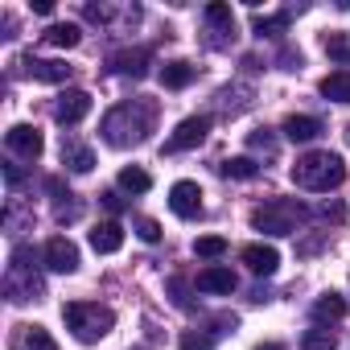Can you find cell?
I'll return each mask as SVG.
<instances>
[{
	"mask_svg": "<svg viewBox=\"0 0 350 350\" xmlns=\"http://www.w3.org/2000/svg\"><path fill=\"white\" fill-rule=\"evenodd\" d=\"M157 124V103L152 99H132V103H120L103 116V140L111 148H132L140 144Z\"/></svg>",
	"mask_w": 350,
	"mask_h": 350,
	"instance_id": "1",
	"label": "cell"
},
{
	"mask_svg": "<svg viewBox=\"0 0 350 350\" xmlns=\"http://www.w3.org/2000/svg\"><path fill=\"white\" fill-rule=\"evenodd\" d=\"M293 182L309 194H329L346 182V161L338 152H305L293 165Z\"/></svg>",
	"mask_w": 350,
	"mask_h": 350,
	"instance_id": "2",
	"label": "cell"
},
{
	"mask_svg": "<svg viewBox=\"0 0 350 350\" xmlns=\"http://www.w3.org/2000/svg\"><path fill=\"white\" fill-rule=\"evenodd\" d=\"M62 321H66V329H70L83 346H91V342H99V338L111 334L116 313H111L107 305H99V301H70V305L62 309Z\"/></svg>",
	"mask_w": 350,
	"mask_h": 350,
	"instance_id": "3",
	"label": "cell"
},
{
	"mask_svg": "<svg viewBox=\"0 0 350 350\" xmlns=\"http://www.w3.org/2000/svg\"><path fill=\"white\" fill-rule=\"evenodd\" d=\"M5 293H9L13 305L42 297V280H38V272H33V252H29V247H13V268H9Z\"/></svg>",
	"mask_w": 350,
	"mask_h": 350,
	"instance_id": "4",
	"label": "cell"
},
{
	"mask_svg": "<svg viewBox=\"0 0 350 350\" xmlns=\"http://www.w3.org/2000/svg\"><path fill=\"white\" fill-rule=\"evenodd\" d=\"M297 223H301V206L297 202H264L252 215V227L264 231V235H293Z\"/></svg>",
	"mask_w": 350,
	"mask_h": 350,
	"instance_id": "5",
	"label": "cell"
},
{
	"mask_svg": "<svg viewBox=\"0 0 350 350\" xmlns=\"http://www.w3.org/2000/svg\"><path fill=\"white\" fill-rule=\"evenodd\" d=\"M211 132V116H190L173 128V136L165 140V152H186V148H198Z\"/></svg>",
	"mask_w": 350,
	"mask_h": 350,
	"instance_id": "6",
	"label": "cell"
},
{
	"mask_svg": "<svg viewBox=\"0 0 350 350\" xmlns=\"http://www.w3.org/2000/svg\"><path fill=\"white\" fill-rule=\"evenodd\" d=\"M169 211L178 215V219H198L202 215V190H198V182H173Z\"/></svg>",
	"mask_w": 350,
	"mask_h": 350,
	"instance_id": "7",
	"label": "cell"
},
{
	"mask_svg": "<svg viewBox=\"0 0 350 350\" xmlns=\"http://www.w3.org/2000/svg\"><path fill=\"white\" fill-rule=\"evenodd\" d=\"M5 140H9V148H13L17 157H29V161H38L42 148H46V136H42L33 124H13V128L5 132Z\"/></svg>",
	"mask_w": 350,
	"mask_h": 350,
	"instance_id": "8",
	"label": "cell"
},
{
	"mask_svg": "<svg viewBox=\"0 0 350 350\" xmlns=\"http://www.w3.org/2000/svg\"><path fill=\"white\" fill-rule=\"evenodd\" d=\"M46 268H50V272L70 276V272L79 268V247H75L66 235H54V239L46 243Z\"/></svg>",
	"mask_w": 350,
	"mask_h": 350,
	"instance_id": "9",
	"label": "cell"
},
{
	"mask_svg": "<svg viewBox=\"0 0 350 350\" xmlns=\"http://www.w3.org/2000/svg\"><path fill=\"white\" fill-rule=\"evenodd\" d=\"M91 116V95L87 91H66V95H58V103H54V120L58 124H83Z\"/></svg>",
	"mask_w": 350,
	"mask_h": 350,
	"instance_id": "10",
	"label": "cell"
},
{
	"mask_svg": "<svg viewBox=\"0 0 350 350\" xmlns=\"http://www.w3.org/2000/svg\"><path fill=\"white\" fill-rule=\"evenodd\" d=\"M239 260H243L256 276H272V272L280 268V252H276L272 243H247V247L239 252Z\"/></svg>",
	"mask_w": 350,
	"mask_h": 350,
	"instance_id": "11",
	"label": "cell"
},
{
	"mask_svg": "<svg viewBox=\"0 0 350 350\" xmlns=\"http://www.w3.org/2000/svg\"><path fill=\"white\" fill-rule=\"evenodd\" d=\"M13 350H58V342L50 338L46 325H17V334H13Z\"/></svg>",
	"mask_w": 350,
	"mask_h": 350,
	"instance_id": "12",
	"label": "cell"
},
{
	"mask_svg": "<svg viewBox=\"0 0 350 350\" xmlns=\"http://www.w3.org/2000/svg\"><path fill=\"white\" fill-rule=\"evenodd\" d=\"M25 70H29V79H38V83H66V79H70V66L58 62V58H29Z\"/></svg>",
	"mask_w": 350,
	"mask_h": 350,
	"instance_id": "13",
	"label": "cell"
},
{
	"mask_svg": "<svg viewBox=\"0 0 350 350\" xmlns=\"http://www.w3.org/2000/svg\"><path fill=\"white\" fill-rule=\"evenodd\" d=\"M91 247H95L99 256H116V252L124 247V227H120V223H99V227H91Z\"/></svg>",
	"mask_w": 350,
	"mask_h": 350,
	"instance_id": "14",
	"label": "cell"
},
{
	"mask_svg": "<svg viewBox=\"0 0 350 350\" xmlns=\"http://www.w3.org/2000/svg\"><path fill=\"white\" fill-rule=\"evenodd\" d=\"M194 79H198V66H194V62H186V58L165 62V66H161V83H165L169 91H182V87H190Z\"/></svg>",
	"mask_w": 350,
	"mask_h": 350,
	"instance_id": "15",
	"label": "cell"
},
{
	"mask_svg": "<svg viewBox=\"0 0 350 350\" xmlns=\"http://www.w3.org/2000/svg\"><path fill=\"white\" fill-rule=\"evenodd\" d=\"M284 136H288L293 144H309V140L321 136V120H317V116H288V120H284Z\"/></svg>",
	"mask_w": 350,
	"mask_h": 350,
	"instance_id": "16",
	"label": "cell"
},
{
	"mask_svg": "<svg viewBox=\"0 0 350 350\" xmlns=\"http://www.w3.org/2000/svg\"><path fill=\"white\" fill-rule=\"evenodd\" d=\"M202 293H235V272L231 268H219V264H211V268H202L198 272V280H194Z\"/></svg>",
	"mask_w": 350,
	"mask_h": 350,
	"instance_id": "17",
	"label": "cell"
},
{
	"mask_svg": "<svg viewBox=\"0 0 350 350\" xmlns=\"http://www.w3.org/2000/svg\"><path fill=\"white\" fill-rule=\"evenodd\" d=\"M148 50H124V54H116L111 58V70L116 75H132V79H144L148 75Z\"/></svg>",
	"mask_w": 350,
	"mask_h": 350,
	"instance_id": "18",
	"label": "cell"
},
{
	"mask_svg": "<svg viewBox=\"0 0 350 350\" xmlns=\"http://www.w3.org/2000/svg\"><path fill=\"white\" fill-rule=\"evenodd\" d=\"M62 165H66L70 173H91L95 152H91L87 144H79V140H62Z\"/></svg>",
	"mask_w": 350,
	"mask_h": 350,
	"instance_id": "19",
	"label": "cell"
},
{
	"mask_svg": "<svg viewBox=\"0 0 350 350\" xmlns=\"http://www.w3.org/2000/svg\"><path fill=\"white\" fill-rule=\"evenodd\" d=\"M338 317H346V297L321 293V297L313 301V321H338Z\"/></svg>",
	"mask_w": 350,
	"mask_h": 350,
	"instance_id": "20",
	"label": "cell"
},
{
	"mask_svg": "<svg viewBox=\"0 0 350 350\" xmlns=\"http://www.w3.org/2000/svg\"><path fill=\"white\" fill-rule=\"evenodd\" d=\"M321 95L334 103H350V70H329L321 79Z\"/></svg>",
	"mask_w": 350,
	"mask_h": 350,
	"instance_id": "21",
	"label": "cell"
},
{
	"mask_svg": "<svg viewBox=\"0 0 350 350\" xmlns=\"http://www.w3.org/2000/svg\"><path fill=\"white\" fill-rule=\"evenodd\" d=\"M219 173H223V178H239V182H252L256 173H260V165H256L252 157H231V161H223V165H219Z\"/></svg>",
	"mask_w": 350,
	"mask_h": 350,
	"instance_id": "22",
	"label": "cell"
},
{
	"mask_svg": "<svg viewBox=\"0 0 350 350\" xmlns=\"http://www.w3.org/2000/svg\"><path fill=\"white\" fill-rule=\"evenodd\" d=\"M120 186L132 190V194H148V190H152V178H148L144 169H136V165H124V169H120Z\"/></svg>",
	"mask_w": 350,
	"mask_h": 350,
	"instance_id": "23",
	"label": "cell"
},
{
	"mask_svg": "<svg viewBox=\"0 0 350 350\" xmlns=\"http://www.w3.org/2000/svg\"><path fill=\"white\" fill-rule=\"evenodd\" d=\"M79 38H83V29H79V25H70V21H66V25H50V29H46V42H50V46H58V50L79 46Z\"/></svg>",
	"mask_w": 350,
	"mask_h": 350,
	"instance_id": "24",
	"label": "cell"
},
{
	"mask_svg": "<svg viewBox=\"0 0 350 350\" xmlns=\"http://www.w3.org/2000/svg\"><path fill=\"white\" fill-rule=\"evenodd\" d=\"M338 346V334L325 329V325H313L305 338H301V350H334Z\"/></svg>",
	"mask_w": 350,
	"mask_h": 350,
	"instance_id": "25",
	"label": "cell"
},
{
	"mask_svg": "<svg viewBox=\"0 0 350 350\" xmlns=\"http://www.w3.org/2000/svg\"><path fill=\"white\" fill-rule=\"evenodd\" d=\"M321 46H325V54H329L334 62H342V70L350 66V38H346V33H325Z\"/></svg>",
	"mask_w": 350,
	"mask_h": 350,
	"instance_id": "26",
	"label": "cell"
},
{
	"mask_svg": "<svg viewBox=\"0 0 350 350\" xmlns=\"http://www.w3.org/2000/svg\"><path fill=\"white\" fill-rule=\"evenodd\" d=\"M206 21L219 29V33H235V13L227 5H206Z\"/></svg>",
	"mask_w": 350,
	"mask_h": 350,
	"instance_id": "27",
	"label": "cell"
},
{
	"mask_svg": "<svg viewBox=\"0 0 350 350\" xmlns=\"http://www.w3.org/2000/svg\"><path fill=\"white\" fill-rule=\"evenodd\" d=\"M194 256H202V260H219V256H227V239H223V235H202V239L194 243Z\"/></svg>",
	"mask_w": 350,
	"mask_h": 350,
	"instance_id": "28",
	"label": "cell"
},
{
	"mask_svg": "<svg viewBox=\"0 0 350 350\" xmlns=\"http://www.w3.org/2000/svg\"><path fill=\"white\" fill-rule=\"evenodd\" d=\"M288 29V13L280 17H256V38H280Z\"/></svg>",
	"mask_w": 350,
	"mask_h": 350,
	"instance_id": "29",
	"label": "cell"
},
{
	"mask_svg": "<svg viewBox=\"0 0 350 350\" xmlns=\"http://www.w3.org/2000/svg\"><path fill=\"white\" fill-rule=\"evenodd\" d=\"M182 350H215V342H211L202 329H186V334H182Z\"/></svg>",
	"mask_w": 350,
	"mask_h": 350,
	"instance_id": "30",
	"label": "cell"
},
{
	"mask_svg": "<svg viewBox=\"0 0 350 350\" xmlns=\"http://www.w3.org/2000/svg\"><path fill=\"white\" fill-rule=\"evenodd\" d=\"M136 235H140L144 243H161V223H152V219H136Z\"/></svg>",
	"mask_w": 350,
	"mask_h": 350,
	"instance_id": "31",
	"label": "cell"
},
{
	"mask_svg": "<svg viewBox=\"0 0 350 350\" xmlns=\"http://www.w3.org/2000/svg\"><path fill=\"white\" fill-rule=\"evenodd\" d=\"M169 293H173V301H178L182 309L190 305V297H186V280H182V276H173V280H169Z\"/></svg>",
	"mask_w": 350,
	"mask_h": 350,
	"instance_id": "32",
	"label": "cell"
},
{
	"mask_svg": "<svg viewBox=\"0 0 350 350\" xmlns=\"http://www.w3.org/2000/svg\"><path fill=\"white\" fill-rule=\"evenodd\" d=\"M252 148H264V152H272L276 144H272V136H268V132H256V136H252Z\"/></svg>",
	"mask_w": 350,
	"mask_h": 350,
	"instance_id": "33",
	"label": "cell"
},
{
	"mask_svg": "<svg viewBox=\"0 0 350 350\" xmlns=\"http://www.w3.org/2000/svg\"><path fill=\"white\" fill-rule=\"evenodd\" d=\"M321 219L338 223V219H342V202H325V206H321Z\"/></svg>",
	"mask_w": 350,
	"mask_h": 350,
	"instance_id": "34",
	"label": "cell"
},
{
	"mask_svg": "<svg viewBox=\"0 0 350 350\" xmlns=\"http://www.w3.org/2000/svg\"><path fill=\"white\" fill-rule=\"evenodd\" d=\"M33 13H42V17H50V13H54V5H50V0H33Z\"/></svg>",
	"mask_w": 350,
	"mask_h": 350,
	"instance_id": "35",
	"label": "cell"
},
{
	"mask_svg": "<svg viewBox=\"0 0 350 350\" xmlns=\"http://www.w3.org/2000/svg\"><path fill=\"white\" fill-rule=\"evenodd\" d=\"M5 178H9V186H17L21 182V169L17 165H5Z\"/></svg>",
	"mask_w": 350,
	"mask_h": 350,
	"instance_id": "36",
	"label": "cell"
},
{
	"mask_svg": "<svg viewBox=\"0 0 350 350\" xmlns=\"http://www.w3.org/2000/svg\"><path fill=\"white\" fill-rule=\"evenodd\" d=\"M103 206H107V211H120L124 202H120V194H103Z\"/></svg>",
	"mask_w": 350,
	"mask_h": 350,
	"instance_id": "37",
	"label": "cell"
},
{
	"mask_svg": "<svg viewBox=\"0 0 350 350\" xmlns=\"http://www.w3.org/2000/svg\"><path fill=\"white\" fill-rule=\"evenodd\" d=\"M256 350H284L280 342H264V346H256Z\"/></svg>",
	"mask_w": 350,
	"mask_h": 350,
	"instance_id": "38",
	"label": "cell"
},
{
	"mask_svg": "<svg viewBox=\"0 0 350 350\" xmlns=\"http://www.w3.org/2000/svg\"><path fill=\"white\" fill-rule=\"evenodd\" d=\"M346 140H350V128H346Z\"/></svg>",
	"mask_w": 350,
	"mask_h": 350,
	"instance_id": "39",
	"label": "cell"
}]
</instances>
